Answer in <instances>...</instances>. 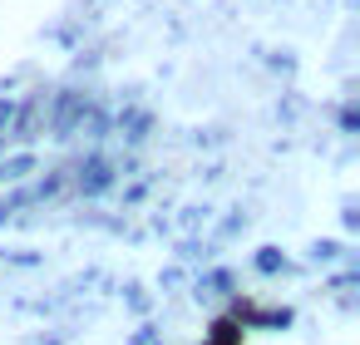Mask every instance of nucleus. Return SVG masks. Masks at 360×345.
I'll return each instance as SVG.
<instances>
[{
	"instance_id": "nucleus-1",
	"label": "nucleus",
	"mask_w": 360,
	"mask_h": 345,
	"mask_svg": "<svg viewBox=\"0 0 360 345\" xmlns=\"http://www.w3.org/2000/svg\"><path fill=\"white\" fill-rule=\"evenodd\" d=\"M109 178H114V173H109V163H99V158L79 168V188H84V193H99V188H109Z\"/></svg>"
}]
</instances>
